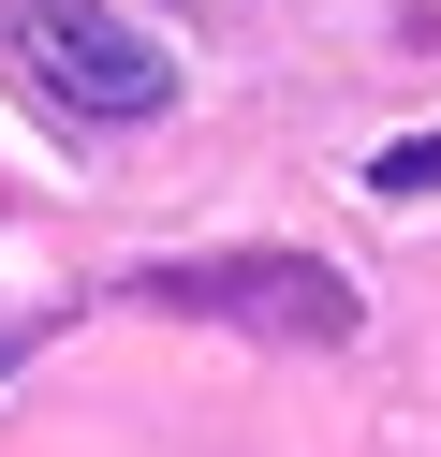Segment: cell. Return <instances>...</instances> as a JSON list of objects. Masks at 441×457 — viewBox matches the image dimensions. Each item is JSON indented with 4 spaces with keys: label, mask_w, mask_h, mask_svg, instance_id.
<instances>
[{
    "label": "cell",
    "mask_w": 441,
    "mask_h": 457,
    "mask_svg": "<svg viewBox=\"0 0 441 457\" xmlns=\"http://www.w3.org/2000/svg\"><path fill=\"white\" fill-rule=\"evenodd\" d=\"M0 369H15V339H0Z\"/></svg>",
    "instance_id": "4"
},
{
    "label": "cell",
    "mask_w": 441,
    "mask_h": 457,
    "mask_svg": "<svg viewBox=\"0 0 441 457\" xmlns=\"http://www.w3.org/2000/svg\"><path fill=\"white\" fill-rule=\"evenodd\" d=\"M118 310H162V325H221V339H294V354H339L353 325H368V295H353V266H323V251H162V266L118 280Z\"/></svg>",
    "instance_id": "1"
},
{
    "label": "cell",
    "mask_w": 441,
    "mask_h": 457,
    "mask_svg": "<svg viewBox=\"0 0 441 457\" xmlns=\"http://www.w3.org/2000/svg\"><path fill=\"white\" fill-rule=\"evenodd\" d=\"M368 192H382V207H427V192H441V133H412V148H382V162H368Z\"/></svg>",
    "instance_id": "3"
},
{
    "label": "cell",
    "mask_w": 441,
    "mask_h": 457,
    "mask_svg": "<svg viewBox=\"0 0 441 457\" xmlns=\"http://www.w3.org/2000/svg\"><path fill=\"white\" fill-rule=\"evenodd\" d=\"M15 45H29V89H45L59 119H88V133H133V119H162V104H176L162 30H133L118 0H29Z\"/></svg>",
    "instance_id": "2"
}]
</instances>
